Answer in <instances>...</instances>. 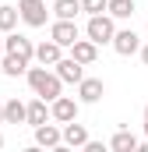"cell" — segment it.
<instances>
[{
  "label": "cell",
  "instance_id": "e0dca14e",
  "mask_svg": "<svg viewBox=\"0 0 148 152\" xmlns=\"http://www.w3.org/2000/svg\"><path fill=\"white\" fill-rule=\"evenodd\" d=\"M49 117H53V113H49L46 99H42V96H36V99L28 103V124H32V127H39V124H46Z\"/></svg>",
  "mask_w": 148,
  "mask_h": 152
},
{
  "label": "cell",
  "instance_id": "44dd1931",
  "mask_svg": "<svg viewBox=\"0 0 148 152\" xmlns=\"http://www.w3.org/2000/svg\"><path fill=\"white\" fill-rule=\"evenodd\" d=\"M81 11L92 18V14H106L110 11V0H81Z\"/></svg>",
  "mask_w": 148,
  "mask_h": 152
},
{
  "label": "cell",
  "instance_id": "7c38bea8",
  "mask_svg": "<svg viewBox=\"0 0 148 152\" xmlns=\"http://www.w3.org/2000/svg\"><path fill=\"white\" fill-rule=\"evenodd\" d=\"M28 64H32V60H25V57H18V53H4V57H0V71H4L7 78L28 75Z\"/></svg>",
  "mask_w": 148,
  "mask_h": 152
},
{
  "label": "cell",
  "instance_id": "484cf974",
  "mask_svg": "<svg viewBox=\"0 0 148 152\" xmlns=\"http://www.w3.org/2000/svg\"><path fill=\"white\" fill-rule=\"evenodd\" d=\"M0 149H4V134H0Z\"/></svg>",
  "mask_w": 148,
  "mask_h": 152
},
{
  "label": "cell",
  "instance_id": "30bf717a",
  "mask_svg": "<svg viewBox=\"0 0 148 152\" xmlns=\"http://www.w3.org/2000/svg\"><path fill=\"white\" fill-rule=\"evenodd\" d=\"M102 96H106L102 78H81V81H78V99H81V103H99Z\"/></svg>",
  "mask_w": 148,
  "mask_h": 152
},
{
  "label": "cell",
  "instance_id": "7a4b0ae2",
  "mask_svg": "<svg viewBox=\"0 0 148 152\" xmlns=\"http://www.w3.org/2000/svg\"><path fill=\"white\" fill-rule=\"evenodd\" d=\"M113 21H116V18H113L110 11H106V14H92L88 25H85V36L92 39V42H99V46H106V42L113 46V36H116V25H113Z\"/></svg>",
  "mask_w": 148,
  "mask_h": 152
},
{
  "label": "cell",
  "instance_id": "52a82bcc",
  "mask_svg": "<svg viewBox=\"0 0 148 152\" xmlns=\"http://www.w3.org/2000/svg\"><path fill=\"white\" fill-rule=\"evenodd\" d=\"M4 46H7V53H18L25 60H36V42L28 36H21V32H4Z\"/></svg>",
  "mask_w": 148,
  "mask_h": 152
},
{
  "label": "cell",
  "instance_id": "8992f818",
  "mask_svg": "<svg viewBox=\"0 0 148 152\" xmlns=\"http://www.w3.org/2000/svg\"><path fill=\"white\" fill-rule=\"evenodd\" d=\"M113 50H116L120 57H134V53H141V36H138L134 28H116Z\"/></svg>",
  "mask_w": 148,
  "mask_h": 152
},
{
  "label": "cell",
  "instance_id": "ac0fdd59",
  "mask_svg": "<svg viewBox=\"0 0 148 152\" xmlns=\"http://www.w3.org/2000/svg\"><path fill=\"white\" fill-rule=\"evenodd\" d=\"M18 18H21V11H18V7L0 4V32H14V28H18Z\"/></svg>",
  "mask_w": 148,
  "mask_h": 152
},
{
  "label": "cell",
  "instance_id": "603a6c76",
  "mask_svg": "<svg viewBox=\"0 0 148 152\" xmlns=\"http://www.w3.org/2000/svg\"><path fill=\"white\" fill-rule=\"evenodd\" d=\"M141 127H145V134H148V106H145V117H141Z\"/></svg>",
  "mask_w": 148,
  "mask_h": 152
},
{
  "label": "cell",
  "instance_id": "6da1fadb",
  "mask_svg": "<svg viewBox=\"0 0 148 152\" xmlns=\"http://www.w3.org/2000/svg\"><path fill=\"white\" fill-rule=\"evenodd\" d=\"M28 88L36 92V96H42L46 103H53L57 96H64V78L57 75L53 67H46V64H39V67H28Z\"/></svg>",
  "mask_w": 148,
  "mask_h": 152
},
{
  "label": "cell",
  "instance_id": "ffe728a7",
  "mask_svg": "<svg viewBox=\"0 0 148 152\" xmlns=\"http://www.w3.org/2000/svg\"><path fill=\"white\" fill-rule=\"evenodd\" d=\"M110 14L113 18H131L134 14V0H110Z\"/></svg>",
  "mask_w": 148,
  "mask_h": 152
},
{
  "label": "cell",
  "instance_id": "5b68a950",
  "mask_svg": "<svg viewBox=\"0 0 148 152\" xmlns=\"http://www.w3.org/2000/svg\"><path fill=\"white\" fill-rule=\"evenodd\" d=\"M78 110H81V99H71V96H57L49 103V113L57 124H67V120H78Z\"/></svg>",
  "mask_w": 148,
  "mask_h": 152
},
{
  "label": "cell",
  "instance_id": "5bb4252c",
  "mask_svg": "<svg viewBox=\"0 0 148 152\" xmlns=\"http://www.w3.org/2000/svg\"><path fill=\"white\" fill-rule=\"evenodd\" d=\"M71 57H74V60H81L85 67L95 64V57H99V42H92V39H78V42L71 46Z\"/></svg>",
  "mask_w": 148,
  "mask_h": 152
},
{
  "label": "cell",
  "instance_id": "2e32d148",
  "mask_svg": "<svg viewBox=\"0 0 148 152\" xmlns=\"http://www.w3.org/2000/svg\"><path fill=\"white\" fill-rule=\"evenodd\" d=\"M110 149L113 152H134V149H141V142H138V134H131V131H116L110 138Z\"/></svg>",
  "mask_w": 148,
  "mask_h": 152
},
{
  "label": "cell",
  "instance_id": "d4e9b609",
  "mask_svg": "<svg viewBox=\"0 0 148 152\" xmlns=\"http://www.w3.org/2000/svg\"><path fill=\"white\" fill-rule=\"evenodd\" d=\"M0 124H4V103H0Z\"/></svg>",
  "mask_w": 148,
  "mask_h": 152
},
{
  "label": "cell",
  "instance_id": "8fae6325",
  "mask_svg": "<svg viewBox=\"0 0 148 152\" xmlns=\"http://www.w3.org/2000/svg\"><path fill=\"white\" fill-rule=\"evenodd\" d=\"M92 138H88V127L85 124H78V120H67L64 124V145H71V149H85Z\"/></svg>",
  "mask_w": 148,
  "mask_h": 152
},
{
  "label": "cell",
  "instance_id": "7402d4cb",
  "mask_svg": "<svg viewBox=\"0 0 148 152\" xmlns=\"http://www.w3.org/2000/svg\"><path fill=\"white\" fill-rule=\"evenodd\" d=\"M141 64H145V67H148V42H145V46H141Z\"/></svg>",
  "mask_w": 148,
  "mask_h": 152
},
{
  "label": "cell",
  "instance_id": "cb8c5ba5",
  "mask_svg": "<svg viewBox=\"0 0 148 152\" xmlns=\"http://www.w3.org/2000/svg\"><path fill=\"white\" fill-rule=\"evenodd\" d=\"M4 53H7V46H4V32H0V57H4Z\"/></svg>",
  "mask_w": 148,
  "mask_h": 152
},
{
  "label": "cell",
  "instance_id": "4fadbf2b",
  "mask_svg": "<svg viewBox=\"0 0 148 152\" xmlns=\"http://www.w3.org/2000/svg\"><path fill=\"white\" fill-rule=\"evenodd\" d=\"M60 57H64V46H60L57 39H49V42H39V46H36V64H46V67H53Z\"/></svg>",
  "mask_w": 148,
  "mask_h": 152
},
{
  "label": "cell",
  "instance_id": "d6986e66",
  "mask_svg": "<svg viewBox=\"0 0 148 152\" xmlns=\"http://www.w3.org/2000/svg\"><path fill=\"white\" fill-rule=\"evenodd\" d=\"M53 14H57V18H78V14H81V0H57V4H53Z\"/></svg>",
  "mask_w": 148,
  "mask_h": 152
},
{
  "label": "cell",
  "instance_id": "9a60e30c",
  "mask_svg": "<svg viewBox=\"0 0 148 152\" xmlns=\"http://www.w3.org/2000/svg\"><path fill=\"white\" fill-rule=\"evenodd\" d=\"M4 124H28V103L7 99L4 103Z\"/></svg>",
  "mask_w": 148,
  "mask_h": 152
},
{
  "label": "cell",
  "instance_id": "9c48e42d",
  "mask_svg": "<svg viewBox=\"0 0 148 152\" xmlns=\"http://www.w3.org/2000/svg\"><path fill=\"white\" fill-rule=\"evenodd\" d=\"M53 71L64 78V81H71V85H78L81 78H85V64L81 60H74V57H60L57 64H53Z\"/></svg>",
  "mask_w": 148,
  "mask_h": 152
},
{
  "label": "cell",
  "instance_id": "3957f363",
  "mask_svg": "<svg viewBox=\"0 0 148 152\" xmlns=\"http://www.w3.org/2000/svg\"><path fill=\"white\" fill-rule=\"evenodd\" d=\"M18 11H21V21L28 28H42L49 11H46V0H18Z\"/></svg>",
  "mask_w": 148,
  "mask_h": 152
},
{
  "label": "cell",
  "instance_id": "277c9868",
  "mask_svg": "<svg viewBox=\"0 0 148 152\" xmlns=\"http://www.w3.org/2000/svg\"><path fill=\"white\" fill-rule=\"evenodd\" d=\"M49 39H57L64 50H71L74 42L81 39V32H78V25H74L71 18H57V21L49 25Z\"/></svg>",
  "mask_w": 148,
  "mask_h": 152
},
{
  "label": "cell",
  "instance_id": "ba28073f",
  "mask_svg": "<svg viewBox=\"0 0 148 152\" xmlns=\"http://www.w3.org/2000/svg\"><path fill=\"white\" fill-rule=\"evenodd\" d=\"M36 145L39 149H60V145H64V127H57V124H39L36 127Z\"/></svg>",
  "mask_w": 148,
  "mask_h": 152
}]
</instances>
